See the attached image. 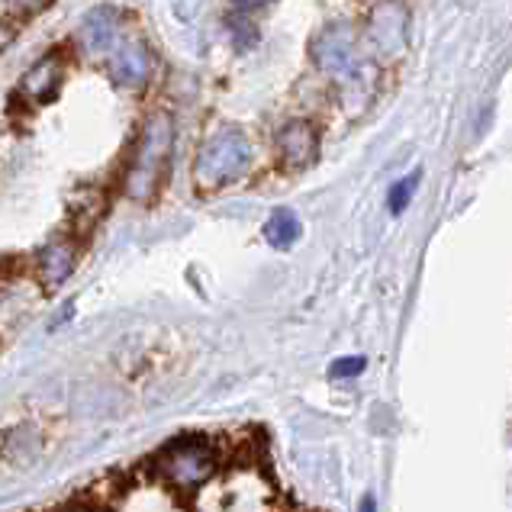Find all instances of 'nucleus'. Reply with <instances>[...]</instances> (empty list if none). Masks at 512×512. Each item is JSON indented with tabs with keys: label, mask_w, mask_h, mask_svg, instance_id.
<instances>
[{
	"label": "nucleus",
	"mask_w": 512,
	"mask_h": 512,
	"mask_svg": "<svg viewBox=\"0 0 512 512\" xmlns=\"http://www.w3.org/2000/svg\"><path fill=\"white\" fill-rule=\"evenodd\" d=\"M168 149H171V123L165 116H158L149 126H145L142 142L136 149L133 168H129L126 178V190L129 197L136 200H149L158 187V178H162V168L168 162Z\"/></svg>",
	"instance_id": "obj_2"
},
{
	"label": "nucleus",
	"mask_w": 512,
	"mask_h": 512,
	"mask_svg": "<svg viewBox=\"0 0 512 512\" xmlns=\"http://www.w3.org/2000/svg\"><path fill=\"white\" fill-rule=\"evenodd\" d=\"M361 512H377V500L371 493H364V500H361Z\"/></svg>",
	"instance_id": "obj_12"
},
{
	"label": "nucleus",
	"mask_w": 512,
	"mask_h": 512,
	"mask_svg": "<svg viewBox=\"0 0 512 512\" xmlns=\"http://www.w3.org/2000/svg\"><path fill=\"white\" fill-rule=\"evenodd\" d=\"M313 152H316V136L306 123H294L281 133V155H284L287 165L300 168V165L310 162Z\"/></svg>",
	"instance_id": "obj_6"
},
{
	"label": "nucleus",
	"mask_w": 512,
	"mask_h": 512,
	"mask_svg": "<svg viewBox=\"0 0 512 512\" xmlns=\"http://www.w3.org/2000/svg\"><path fill=\"white\" fill-rule=\"evenodd\" d=\"M78 39H81V46H84L87 52H104V49H110V46H113L110 10H94L91 17L84 20Z\"/></svg>",
	"instance_id": "obj_8"
},
{
	"label": "nucleus",
	"mask_w": 512,
	"mask_h": 512,
	"mask_svg": "<svg viewBox=\"0 0 512 512\" xmlns=\"http://www.w3.org/2000/svg\"><path fill=\"white\" fill-rule=\"evenodd\" d=\"M248 158H252L248 139L239 133V129H223V133H216L200 149L197 165H194V178L200 187H223L229 181H236L248 168Z\"/></svg>",
	"instance_id": "obj_1"
},
{
	"label": "nucleus",
	"mask_w": 512,
	"mask_h": 512,
	"mask_svg": "<svg viewBox=\"0 0 512 512\" xmlns=\"http://www.w3.org/2000/svg\"><path fill=\"white\" fill-rule=\"evenodd\" d=\"M303 236V223H300V216L294 210H274L268 216V223H265V239L271 248H277V252H287V248H294L297 239Z\"/></svg>",
	"instance_id": "obj_5"
},
{
	"label": "nucleus",
	"mask_w": 512,
	"mask_h": 512,
	"mask_svg": "<svg viewBox=\"0 0 512 512\" xmlns=\"http://www.w3.org/2000/svg\"><path fill=\"white\" fill-rule=\"evenodd\" d=\"M245 4H261V0H245Z\"/></svg>",
	"instance_id": "obj_13"
},
{
	"label": "nucleus",
	"mask_w": 512,
	"mask_h": 512,
	"mask_svg": "<svg viewBox=\"0 0 512 512\" xmlns=\"http://www.w3.org/2000/svg\"><path fill=\"white\" fill-rule=\"evenodd\" d=\"M39 265H42V277H46L49 284H62L71 274V268H75V248L65 242H55L39 255Z\"/></svg>",
	"instance_id": "obj_9"
},
{
	"label": "nucleus",
	"mask_w": 512,
	"mask_h": 512,
	"mask_svg": "<svg viewBox=\"0 0 512 512\" xmlns=\"http://www.w3.org/2000/svg\"><path fill=\"white\" fill-rule=\"evenodd\" d=\"M149 68H152V62L142 46H120L110 55V71L120 84H129V87L142 84L149 78Z\"/></svg>",
	"instance_id": "obj_4"
},
{
	"label": "nucleus",
	"mask_w": 512,
	"mask_h": 512,
	"mask_svg": "<svg viewBox=\"0 0 512 512\" xmlns=\"http://www.w3.org/2000/svg\"><path fill=\"white\" fill-rule=\"evenodd\" d=\"M364 368H368V361L358 358V355H351V358H335L329 364V377H358Z\"/></svg>",
	"instance_id": "obj_11"
},
{
	"label": "nucleus",
	"mask_w": 512,
	"mask_h": 512,
	"mask_svg": "<svg viewBox=\"0 0 512 512\" xmlns=\"http://www.w3.org/2000/svg\"><path fill=\"white\" fill-rule=\"evenodd\" d=\"M158 474L168 477L174 487H197L203 484L213 467H216V458H213V448L203 442V438H174L171 445L162 448V455H158Z\"/></svg>",
	"instance_id": "obj_3"
},
{
	"label": "nucleus",
	"mask_w": 512,
	"mask_h": 512,
	"mask_svg": "<svg viewBox=\"0 0 512 512\" xmlns=\"http://www.w3.org/2000/svg\"><path fill=\"white\" fill-rule=\"evenodd\" d=\"M62 81V65H58V58H42V62L29 71L26 81H23V91L33 97V100H49L55 97V87Z\"/></svg>",
	"instance_id": "obj_7"
},
{
	"label": "nucleus",
	"mask_w": 512,
	"mask_h": 512,
	"mask_svg": "<svg viewBox=\"0 0 512 512\" xmlns=\"http://www.w3.org/2000/svg\"><path fill=\"white\" fill-rule=\"evenodd\" d=\"M416 184H419V174H406L403 181H397V184L390 187L387 203H390V213L393 216H400L409 207V200H413V194H416Z\"/></svg>",
	"instance_id": "obj_10"
}]
</instances>
